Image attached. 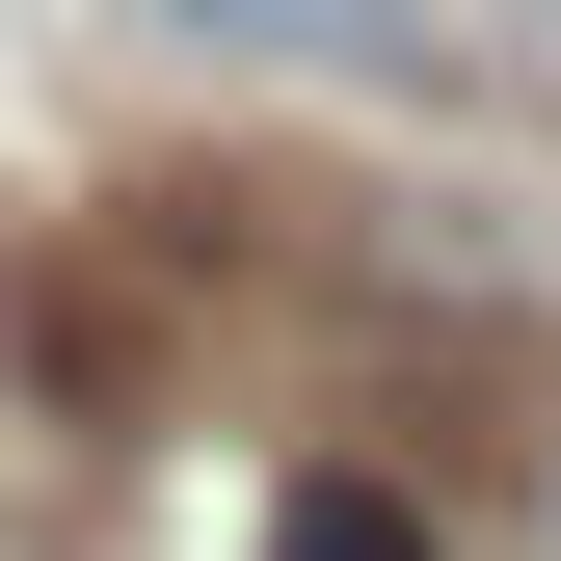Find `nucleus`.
<instances>
[{
	"label": "nucleus",
	"instance_id": "obj_1",
	"mask_svg": "<svg viewBox=\"0 0 561 561\" xmlns=\"http://www.w3.org/2000/svg\"><path fill=\"white\" fill-rule=\"evenodd\" d=\"M267 561H428V508H401V481H295V508H267Z\"/></svg>",
	"mask_w": 561,
	"mask_h": 561
},
{
	"label": "nucleus",
	"instance_id": "obj_2",
	"mask_svg": "<svg viewBox=\"0 0 561 561\" xmlns=\"http://www.w3.org/2000/svg\"><path fill=\"white\" fill-rule=\"evenodd\" d=\"M187 27H295V54H347V27H375V0H187Z\"/></svg>",
	"mask_w": 561,
	"mask_h": 561
}]
</instances>
